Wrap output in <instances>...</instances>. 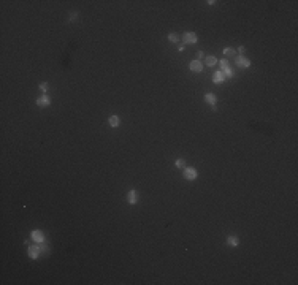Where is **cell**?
<instances>
[{
	"instance_id": "obj_15",
	"label": "cell",
	"mask_w": 298,
	"mask_h": 285,
	"mask_svg": "<svg viewBox=\"0 0 298 285\" xmlns=\"http://www.w3.org/2000/svg\"><path fill=\"white\" fill-rule=\"evenodd\" d=\"M219 63H221V68L222 70H225V68H228V67H230V62H228V60H225V59H222ZM222 70H221V71H222Z\"/></svg>"
},
{
	"instance_id": "obj_3",
	"label": "cell",
	"mask_w": 298,
	"mask_h": 285,
	"mask_svg": "<svg viewBox=\"0 0 298 285\" xmlns=\"http://www.w3.org/2000/svg\"><path fill=\"white\" fill-rule=\"evenodd\" d=\"M30 236H32V239L35 241L37 244H41V242H45V234H43V231H40V230H33Z\"/></svg>"
},
{
	"instance_id": "obj_8",
	"label": "cell",
	"mask_w": 298,
	"mask_h": 285,
	"mask_svg": "<svg viewBox=\"0 0 298 285\" xmlns=\"http://www.w3.org/2000/svg\"><path fill=\"white\" fill-rule=\"evenodd\" d=\"M127 201L130 204H135L138 201V193H137V190H130V192L127 193Z\"/></svg>"
},
{
	"instance_id": "obj_12",
	"label": "cell",
	"mask_w": 298,
	"mask_h": 285,
	"mask_svg": "<svg viewBox=\"0 0 298 285\" xmlns=\"http://www.w3.org/2000/svg\"><path fill=\"white\" fill-rule=\"evenodd\" d=\"M205 100H206V102H208L211 106L216 105V95H212V93H206V95H205Z\"/></svg>"
},
{
	"instance_id": "obj_17",
	"label": "cell",
	"mask_w": 298,
	"mask_h": 285,
	"mask_svg": "<svg viewBox=\"0 0 298 285\" xmlns=\"http://www.w3.org/2000/svg\"><path fill=\"white\" fill-rule=\"evenodd\" d=\"M168 40H170V41H173V43H178V35H176V33H170V35H168Z\"/></svg>"
},
{
	"instance_id": "obj_6",
	"label": "cell",
	"mask_w": 298,
	"mask_h": 285,
	"mask_svg": "<svg viewBox=\"0 0 298 285\" xmlns=\"http://www.w3.org/2000/svg\"><path fill=\"white\" fill-rule=\"evenodd\" d=\"M49 103H51V100H49V97L46 95V93H43L41 97H38V98H37V105L41 106V108H45V106H49Z\"/></svg>"
},
{
	"instance_id": "obj_11",
	"label": "cell",
	"mask_w": 298,
	"mask_h": 285,
	"mask_svg": "<svg viewBox=\"0 0 298 285\" xmlns=\"http://www.w3.org/2000/svg\"><path fill=\"white\" fill-rule=\"evenodd\" d=\"M205 62H206V65H208V67H214L216 63H217V59H216L214 56H208Z\"/></svg>"
},
{
	"instance_id": "obj_18",
	"label": "cell",
	"mask_w": 298,
	"mask_h": 285,
	"mask_svg": "<svg viewBox=\"0 0 298 285\" xmlns=\"http://www.w3.org/2000/svg\"><path fill=\"white\" fill-rule=\"evenodd\" d=\"M40 250H41L43 253H48V252H49V247L46 246V244H43V242H41V244H40Z\"/></svg>"
},
{
	"instance_id": "obj_1",
	"label": "cell",
	"mask_w": 298,
	"mask_h": 285,
	"mask_svg": "<svg viewBox=\"0 0 298 285\" xmlns=\"http://www.w3.org/2000/svg\"><path fill=\"white\" fill-rule=\"evenodd\" d=\"M184 177L187 181H194V179H197V176H198V173H197V170L195 168H192V166H186L184 168Z\"/></svg>"
},
{
	"instance_id": "obj_21",
	"label": "cell",
	"mask_w": 298,
	"mask_h": 285,
	"mask_svg": "<svg viewBox=\"0 0 298 285\" xmlns=\"http://www.w3.org/2000/svg\"><path fill=\"white\" fill-rule=\"evenodd\" d=\"M73 19H76V13H70V21H73Z\"/></svg>"
},
{
	"instance_id": "obj_4",
	"label": "cell",
	"mask_w": 298,
	"mask_h": 285,
	"mask_svg": "<svg viewBox=\"0 0 298 285\" xmlns=\"http://www.w3.org/2000/svg\"><path fill=\"white\" fill-rule=\"evenodd\" d=\"M27 252H29V257L33 258V260L38 258L40 253H41V250H40V244H38V246H29V250H27Z\"/></svg>"
},
{
	"instance_id": "obj_19",
	"label": "cell",
	"mask_w": 298,
	"mask_h": 285,
	"mask_svg": "<svg viewBox=\"0 0 298 285\" xmlns=\"http://www.w3.org/2000/svg\"><path fill=\"white\" fill-rule=\"evenodd\" d=\"M40 90H41V92H46V90H48V82H40Z\"/></svg>"
},
{
	"instance_id": "obj_20",
	"label": "cell",
	"mask_w": 298,
	"mask_h": 285,
	"mask_svg": "<svg viewBox=\"0 0 298 285\" xmlns=\"http://www.w3.org/2000/svg\"><path fill=\"white\" fill-rule=\"evenodd\" d=\"M203 54H205V52H203V51H198V52H197V57H198L197 60H200V59H201V57H203Z\"/></svg>"
},
{
	"instance_id": "obj_13",
	"label": "cell",
	"mask_w": 298,
	"mask_h": 285,
	"mask_svg": "<svg viewBox=\"0 0 298 285\" xmlns=\"http://www.w3.org/2000/svg\"><path fill=\"white\" fill-rule=\"evenodd\" d=\"M108 122H110L111 127H117V125H119V117H117V116H111Z\"/></svg>"
},
{
	"instance_id": "obj_2",
	"label": "cell",
	"mask_w": 298,
	"mask_h": 285,
	"mask_svg": "<svg viewBox=\"0 0 298 285\" xmlns=\"http://www.w3.org/2000/svg\"><path fill=\"white\" fill-rule=\"evenodd\" d=\"M182 40H184L186 45H187V43H189V45H195L198 38H197V33H195V32H186L184 36H182Z\"/></svg>"
},
{
	"instance_id": "obj_10",
	"label": "cell",
	"mask_w": 298,
	"mask_h": 285,
	"mask_svg": "<svg viewBox=\"0 0 298 285\" xmlns=\"http://www.w3.org/2000/svg\"><path fill=\"white\" fill-rule=\"evenodd\" d=\"M227 244H228V246H232V247H236L239 244V239L236 236H228L227 238Z\"/></svg>"
},
{
	"instance_id": "obj_9",
	"label": "cell",
	"mask_w": 298,
	"mask_h": 285,
	"mask_svg": "<svg viewBox=\"0 0 298 285\" xmlns=\"http://www.w3.org/2000/svg\"><path fill=\"white\" fill-rule=\"evenodd\" d=\"M212 81H214L216 84H221V82L225 81V75H224L222 71H216L214 76H212Z\"/></svg>"
},
{
	"instance_id": "obj_7",
	"label": "cell",
	"mask_w": 298,
	"mask_h": 285,
	"mask_svg": "<svg viewBox=\"0 0 298 285\" xmlns=\"http://www.w3.org/2000/svg\"><path fill=\"white\" fill-rule=\"evenodd\" d=\"M190 70H192L194 73L203 71V65H201V62H200V60H194V62H190Z\"/></svg>"
},
{
	"instance_id": "obj_16",
	"label": "cell",
	"mask_w": 298,
	"mask_h": 285,
	"mask_svg": "<svg viewBox=\"0 0 298 285\" xmlns=\"http://www.w3.org/2000/svg\"><path fill=\"white\" fill-rule=\"evenodd\" d=\"M176 166H178V168H186L184 159H178V160H176Z\"/></svg>"
},
{
	"instance_id": "obj_14",
	"label": "cell",
	"mask_w": 298,
	"mask_h": 285,
	"mask_svg": "<svg viewBox=\"0 0 298 285\" xmlns=\"http://www.w3.org/2000/svg\"><path fill=\"white\" fill-rule=\"evenodd\" d=\"M235 52L236 51L233 48H224V54H225L227 57H233V56H235Z\"/></svg>"
},
{
	"instance_id": "obj_5",
	"label": "cell",
	"mask_w": 298,
	"mask_h": 285,
	"mask_svg": "<svg viewBox=\"0 0 298 285\" xmlns=\"http://www.w3.org/2000/svg\"><path fill=\"white\" fill-rule=\"evenodd\" d=\"M236 65L241 67V68H249V67H250V60L248 59V57H244V56H239L238 59H236Z\"/></svg>"
}]
</instances>
